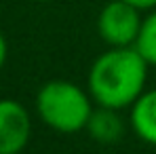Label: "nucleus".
<instances>
[{
	"label": "nucleus",
	"instance_id": "obj_1",
	"mask_svg": "<svg viewBox=\"0 0 156 154\" xmlns=\"http://www.w3.org/2000/svg\"><path fill=\"white\" fill-rule=\"evenodd\" d=\"M148 61L135 47H110L89 70V93L97 106L125 110L146 91Z\"/></svg>",
	"mask_w": 156,
	"mask_h": 154
},
{
	"label": "nucleus",
	"instance_id": "obj_2",
	"mask_svg": "<svg viewBox=\"0 0 156 154\" xmlns=\"http://www.w3.org/2000/svg\"><path fill=\"white\" fill-rule=\"evenodd\" d=\"M93 97L70 80H49L36 95L40 120L57 133H78L87 129L93 112Z\"/></svg>",
	"mask_w": 156,
	"mask_h": 154
},
{
	"label": "nucleus",
	"instance_id": "obj_3",
	"mask_svg": "<svg viewBox=\"0 0 156 154\" xmlns=\"http://www.w3.org/2000/svg\"><path fill=\"white\" fill-rule=\"evenodd\" d=\"M141 11L125 0H110L97 15V32L108 47H133L139 27Z\"/></svg>",
	"mask_w": 156,
	"mask_h": 154
},
{
	"label": "nucleus",
	"instance_id": "obj_4",
	"mask_svg": "<svg viewBox=\"0 0 156 154\" xmlns=\"http://www.w3.org/2000/svg\"><path fill=\"white\" fill-rule=\"evenodd\" d=\"M32 135V116L17 99H0V154H21Z\"/></svg>",
	"mask_w": 156,
	"mask_h": 154
},
{
	"label": "nucleus",
	"instance_id": "obj_5",
	"mask_svg": "<svg viewBox=\"0 0 156 154\" xmlns=\"http://www.w3.org/2000/svg\"><path fill=\"white\" fill-rule=\"evenodd\" d=\"M87 133L97 144H104V146L118 144L125 135V120L120 116V110L105 108V106L93 108L87 123Z\"/></svg>",
	"mask_w": 156,
	"mask_h": 154
},
{
	"label": "nucleus",
	"instance_id": "obj_6",
	"mask_svg": "<svg viewBox=\"0 0 156 154\" xmlns=\"http://www.w3.org/2000/svg\"><path fill=\"white\" fill-rule=\"evenodd\" d=\"M131 129L137 137L150 146H156V89L144 91L129 112Z\"/></svg>",
	"mask_w": 156,
	"mask_h": 154
},
{
	"label": "nucleus",
	"instance_id": "obj_7",
	"mask_svg": "<svg viewBox=\"0 0 156 154\" xmlns=\"http://www.w3.org/2000/svg\"><path fill=\"white\" fill-rule=\"evenodd\" d=\"M133 47L150 66H156V9L141 19V27Z\"/></svg>",
	"mask_w": 156,
	"mask_h": 154
},
{
	"label": "nucleus",
	"instance_id": "obj_8",
	"mask_svg": "<svg viewBox=\"0 0 156 154\" xmlns=\"http://www.w3.org/2000/svg\"><path fill=\"white\" fill-rule=\"evenodd\" d=\"M125 2L133 4L139 11H152V9H156V0H125Z\"/></svg>",
	"mask_w": 156,
	"mask_h": 154
},
{
	"label": "nucleus",
	"instance_id": "obj_9",
	"mask_svg": "<svg viewBox=\"0 0 156 154\" xmlns=\"http://www.w3.org/2000/svg\"><path fill=\"white\" fill-rule=\"evenodd\" d=\"M6 57H9V45H6V38H4V34H2V30H0V70L4 68Z\"/></svg>",
	"mask_w": 156,
	"mask_h": 154
},
{
	"label": "nucleus",
	"instance_id": "obj_10",
	"mask_svg": "<svg viewBox=\"0 0 156 154\" xmlns=\"http://www.w3.org/2000/svg\"><path fill=\"white\" fill-rule=\"evenodd\" d=\"M42 2H49V0H42Z\"/></svg>",
	"mask_w": 156,
	"mask_h": 154
}]
</instances>
